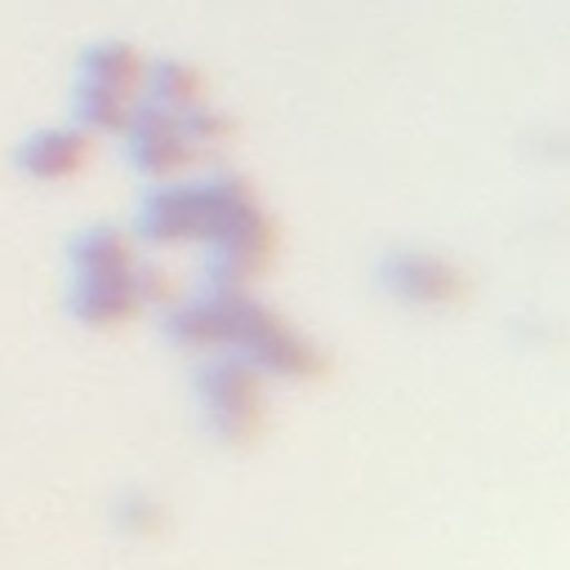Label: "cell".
I'll return each mask as SVG.
<instances>
[{"label": "cell", "instance_id": "cell-8", "mask_svg": "<svg viewBox=\"0 0 570 570\" xmlns=\"http://www.w3.org/2000/svg\"><path fill=\"white\" fill-rule=\"evenodd\" d=\"M134 116V98L116 94V89H102V85H89L80 80L76 89V120L85 134H102V129H125Z\"/></svg>", "mask_w": 570, "mask_h": 570}, {"label": "cell", "instance_id": "cell-5", "mask_svg": "<svg viewBox=\"0 0 570 570\" xmlns=\"http://www.w3.org/2000/svg\"><path fill=\"white\" fill-rule=\"evenodd\" d=\"M134 272V267H129ZM129 272H76L71 285V307L89 321V325H107V321H125L138 307L134 294V276Z\"/></svg>", "mask_w": 570, "mask_h": 570}, {"label": "cell", "instance_id": "cell-1", "mask_svg": "<svg viewBox=\"0 0 570 570\" xmlns=\"http://www.w3.org/2000/svg\"><path fill=\"white\" fill-rule=\"evenodd\" d=\"M125 129H129V160L151 178H174L196 156L191 138L178 125V111H165L156 102H138Z\"/></svg>", "mask_w": 570, "mask_h": 570}, {"label": "cell", "instance_id": "cell-2", "mask_svg": "<svg viewBox=\"0 0 570 570\" xmlns=\"http://www.w3.org/2000/svg\"><path fill=\"white\" fill-rule=\"evenodd\" d=\"M383 289L396 294L401 303H419V307H436V303H454L463 298V272L428 249H396L383 258L379 267Z\"/></svg>", "mask_w": 570, "mask_h": 570}, {"label": "cell", "instance_id": "cell-6", "mask_svg": "<svg viewBox=\"0 0 570 570\" xmlns=\"http://www.w3.org/2000/svg\"><path fill=\"white\" fill-rule=\"evenodd\" d=\"M80 80L134 98V94L147 85V62H142L129 45H120V40H102V45L85 49V58H80Z\"/></svg>", "mask_w": 570, "mask_h": 570}, {"label": "cell", "instance_id": "cell-7", "mask_svg": "<svg viewBox=\"0 0 570 570\" xmlns=\"http://www.w3.org/2000/svg\"><path fill=\"white\" fill-rule=\"evenodd\" d=\"M71 263H76V272H129L134 249H129L125 232L98 223V227H85L71 240Z\"/></svg>", "mask_w": 570, "mask_h": 570}, {"label": "cell", "instance_id": "cell-9", "mask_svg": "<svg viewBox=\"0 0 570 570\" xmlns=\"http://www.w3.org/2000/svg\"><path fill=\"white\" fill-rule=\"evenodd\" d=\"M147 85H151V102L165 107V111H187V107H200V98H205L200 71H191L183 62H156V67H147Z\"/></svg>", "mask_w": 570, "mask_h": 570}, {"label": "cell", "instance_id": "cell-4", "mask_svg": "<svg viewBox=\"0 0 570 570\" xmlns=\"http://www.w3.org/2000/svg\"><path fill=\"white\" fill-rule=\"evenodd\" d=\"M18 169L27 178H40V183H58V178H71L85 169L89 160V134L80 125H58V129H40L31 134L22 147H18Z\"/></svg>", "mask_w": 570, "mask_h": 570}, {"label": "cell", "instance_id": "cell-3", "mask_svg": "<svg viewBox=\"0 0 570 570\" xmlns=\"http://www.w3.org/2000/svg\"><path fill=\"white\" fill-rule=\"evenodd\" d=\"M138 232L151 245H169V240H196L205 232L200 218V187L196 183H165L147 196L142 214H138Z\"/></svg>", "mask_w": 570, "mask_h": 570}]
</instances>
